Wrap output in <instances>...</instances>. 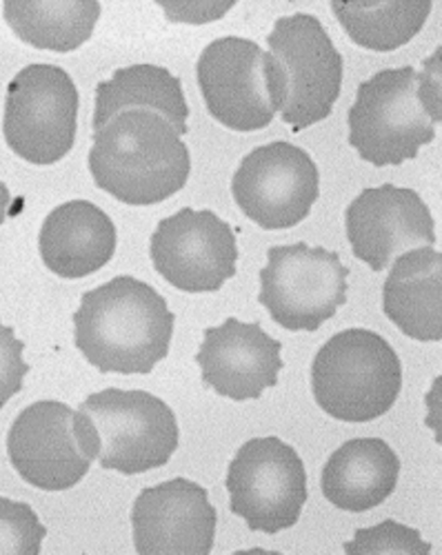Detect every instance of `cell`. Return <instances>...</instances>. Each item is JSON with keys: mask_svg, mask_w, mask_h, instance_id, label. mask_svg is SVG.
Returning <instances> with one entry per match:
<instances>
[{"mask_svg": "<svg viewBox=\"0 0 442 555\" xmlns=\"http://www.w3.org/2000/svg\"><path fill=\"white\" fill-rule=\"evenodd\" d=\"M25 345L16 338L14 330L0 320V409H3L25 385L29 366L23 358Z\"/></svg>", "mask_w": 442, "mask_h": 555, "instance_id": "obj_25", "label": "cell"}, {"mask_svg": "<svg viewBox=\"0 0 442 555\" xmlns=\"http://www.w3.org/2000/svg\"><path fill=\"white\" fill-rule=\"evenodd\" d=\"M87 163L103 192L134 207L179 194L192 171L183 135L162 116L143 109L122 112L96 129Z\"/></svg>", "mask_w": 442, "mask_h": 555, "instance_id": "obj_2", "label": "cell"}, {"mask_svg": "<svg viewBox=\"0 0 442 555\" xmlns=\"http://www.w3.org/2000/svg\"><path fill=\"white\" fill-rule=\"evenodd\" d=\"M232 196L258 227L291 229L316 205L321 173L304 150L276 141L243 158L232 178Z\"/></svg>", "mask_w": 442, "mask_h": 555, "instance_id": "obj_12", "label": "cell"}, {"mask_svg": "<svg viewBox=\"0 0 442 555\" xmlns=\"http://www.w3.org/2000/svg\"><path fill=\"white\" fill-rule=\"evenodd\" d=\"M116 241V227L101 207L72 201L42 222L38 249L50 271L76 281L103 269L114 258Z\"/></svg>", "mask_w": 442, "mask_h": 555, "instance_id": "obj_17", "label": "cell"}, {"mask_svg": "<svg viewBox=\"0 0 442 555\" xmlns=\"http://www.w3.org/2000/svg\"><path fill=\"white\" fill-rule=\"evenodd\" d=\"M173 322L154 287L118 275L82 296L74 313V343L103 374L145 376L167 358Z\"/></svg>", "mask_w": 442, "mask_h": 555, "instance_id": "obj_1", "label": "cell"}, {"mask_svg": "<svg viewBox=\"0 0 442 555\" xmlns=\"http://www.w3.org/2000/svg\"><path fill=\"white\" fill-rule=\"evenodd\" d=\"M318 406L342 423H372L401 396L403 364L393 347L369 330L329 338L312 364Z\"/></svg>", "mask_w": 442, "mask_h": 555, "instance_id": "obj_3", "label": "cell"}, {"mask_svg": "<svg viewBox=\"0 0 442 555\" xmlns=\"http://www.w3.org/2000/svg\"><path fill=\"white\" fill-rule=\"evenodd\" d=\"M165 16L171 23H185V25H207L223 18L234 5L232 3H216V0H181V3H158Z\"/></svg>", "mask_w": 442, "mask_h": 555, "instance_id": "obj_27", "label": "cell"}, {"mask_svg": "<svg viewBox=\"0 0 442 555\" xmlns=\"http://www.w3.org/2000/svg\"><path fill=\"white\" fill-rule=\"evenodd\" d=\"M268 42L283 72L281 118L294 131L329 118L340 96L344 65L323 23L312 14L283 16Z\"/></svg>", "mask_w": 442, "mask_h": 555, "instance_id": "obj_10", "label": "cell"}, {"mask_svg": "<svg viewBox=\"0 0 442 555\" xmlns=\"http://www.w3.org/2000/svg\"><path fill=\"white\" fill-rule=\"evenodd\" d=\"M382 289L387 318L418 343L442 340V254L418 247L389 264Z\"/></svg>", "mask_w": 442, "mask_h": 555, "instance_id": "obj_18", "label": "cell"}, {"mask_svg": "<svg viewBox=\"0 0 442 555\" xmlns=\"http://www.w3.org/2000/svg\"><path fill=\"white\" fill-rule=\"evenodd\" d=\"M78 409L99 431L103 469L139 476L167 465L179 449L181 431L171 406L147 391L105 389Z\"/></svg>", "mask_w": 442, "mask_h": 555, "instance_id": "obj_7", "label": "cell"}, {"mask_svg": "<svg viewBox=\"0 0 442 555\" xmlns=\"http://www.w3.org/2000/svg\"><path fill=\"white\" fill-rule=\"evenodd\" d=\"M216 522L207 491L187 478L141 491L131 508V529L141 555H209Z\"/></svg>", "mask_w": 442, "mask_h": 555, "instance_id": "obj_15", "label": "cell"}, {"mask_svg": "<svg viewBox=\"0 0 442 555\" xmlns=\"http://www.w3.org/2000/svg\"><path fill=\"white\" fill-rule=\"evenodd\" d=\"M78 89L56 65H29L8 87L5 141L31 165L63 160L76 141Z\"/></svg>", "mask_w": 442, "mask_h": 555, "instance_id": "obj_9", "label": "cell"}, {"mask_svg": "<svg viewBox=\"0 0 442 555\" xmlns=\"http://www.w3.org/2000/svg\"><path fill=\"white\" fill-rule=\"evenodd\" d=\"M48 529L25 502L0 498V555H38Z\"/></svg>", "mask_w": 442, "mask_h": 555, "instance_id": "obj_23", "label": "cell"}, {"mask_svg": "<svg viewBox=\"0 0 442 555\" xmlns=\"http://www.w3.org/2000/svg\"><path fill=\"white\" fill-rule=\"evenodd\" d=\"M230 508L251 531L291 529L307 502V472L298 451L281 438L245 442L227 469Z\"/></svg>", "mask_w": 442, "mask_h": 555, "instance_id": "obj_11", "label": "cell"}, {"mask_svg": "<svg viewBox=\"0 0 442 555\" xmlns=\"http://www.w3.org/2000/svg\"><path fill=\"white\" fill-rule=\"evenodd\" d=\"M283 345L264 334L258 322L227 318L209 327L196 353L203 383L218 396L243 402L276 387L283 372Z\"/></svg>", "mask_w": 442, "mask_h": 555, "instance_id": "obj_16", "label": "cell"}, {"mask_svg": "<svg viewBox=\"0 0 442 555\" xmlns=\"http://www.w3.org/2000/svg\"><path fill=\"white\" fill-rule=\"evenodd\" d=\"M99 453L101 438L90 415L56 400L23 409L8 436L12 467L27 485L42 491L76 487Z\"/></svg>", "mask_w": 442, "mask_h": 555, "instance_id": "obj_5", "label": "cell"}, {"mask_svg": "<svg viewBox=\"0 0 442 555\" xmlns=\"http://www.w3.org/2000/svg\"><path fill=\"white\" fill-rule=\"evenodd\" d=\"M3 14L12 31L36 50L67 54L92 38L101 18V3L90 0H8Z\"/></svg>", "mask_w": 442, "mask_h": 555, "instance_id": "obj_21", "label": "cell"}, {"mask_svg": "<svg viewBox=\"0 0 442 555\" xmlns=\"http://www.w3.org/2000/svg\"><path fill=\"white\" fill-rule=\"evenodd\" d=\"M353 256L374 271L387 269L398 256L433 247L435 227L425 201L407 188L380 184L351 201L344 214Z\"/></svg>", "mask_w": 442, "mask_h": 555, "instance_id": "obj_14", "label": "cell"}, {"mask_svg": "<svg viewBox=\"0 0 442 555\" xmlns=\"http://www.w3.org/2000/svg\"><path fill=\"white\" fill-rule=\"evenodd\" d=\"M349 269L336 251L304 243L272 247L260 271V305L289 332H316L347 302Z\"/></svg>", "mask_w": 442, "mask_h": 555, "instance_id": "obj_8", "label": "cell"}, {"mask_svg": "<svg viewBox=\"0 0 442 555\" xmlns=\"http://www.w3.org/2000/svg\"><path fill=\"white\" fill-rule=\"evenodd\" d=\"M347 555H374V553H405V555H429L431 544L403 522L385 520L369 529H359L349 542H344Z\"/></svg>", "mask_w": 442, "mask_h": 555, "instance_id": "obj_24", "label": "cell"}, {"mask_svg": "<svg viewBox=\"0 0 442 555\" xmlns=\"http://www.w3.org/2000/svg\"><path fill=\"white\" fill-rule=\"evenodd\" d=\"M398 476L401 457L385 440L356 438L332 453L321 476V489L340 512L363 514L395 491Z\"/></svg>", "mask_w": 442, "mask_h": 555, "instance_id": "obj_19", "label": "cell"}, {"mask_svg": "<svg viewBox=\"0 0 442 555\" xmlns=\"http://www.w3.org/2000/svg\"><path fill=\"white\" fill-rule=\"evenodd\" d=\"M427 406H429L427 425L435 431V438L440 442V378H435L433 389L427 393Z\"/></svg>", "mask_w": 442, "mask_h": 555, "instance_id": "obj_28", "label": "cell"}, {"mask_svg": "<svg viewBox=\"0 0 442 555\" xmlns=\"http://www.w3.org/2000/svg\"><path fill=\"white\" fill-rule=\"evenodd\" d=\"M435 135L416 96V69H382L365 80L349 109V143L376 167L403 165Z\"/></svg>", "mask_w": 442, "mask_h": 555, "instance_id": "obj_6", "label": "cell"}, {"mask_svg": "<svg viewBox=\"0 0 442 555\" xmlns=\"http://www.w3.org/2000/svg\"><path fill=\"white\" fill-rule=\"evenodd\" d=\"M150 251L165 281L187 294L218 292L236 275L238 245L234 231L209 209L185 207L160 220Z\"/></svg>", "mask_w": 442, "mask_h": 555, "instance_id": "obj_13", "label": "cell"}, {"mask_svg": "<svg viewBox=\"0 0 442 555\" xmlns=\"http://www.w3.org/2000/svg\"><path fill=\"white\" fill-rule=\"evenodd\" d=\"M347 36L372 52H393L407 44L427 23L431 3H332Z\"/></svg>", "mask_w": 442, "mask_h": 555, "instance_id": "obj_22", "label": "cell"}, {"mask_svg": "<svg viewBox=\"0 0 442 555\" xmlns=\"http://www.w3.org/2000/svg\"><path fill=\"white\" fill-rule=\"evenodd\" d=\"M196 78L211 118L227 129H264L283 109L281 65L253 40L225 36L209 42L198 59Z\"/></svg>", "mask_w": 442, "mask_h": 555, "instance_id": "obj_4", "label": "cell"}, {"mask_svg": "<svg viewBox=\"0 0 442 555\" xmlns=\"http://www.w3.org/2000/svg\"><path fill=\"white\" fill-rule=\"evenodd\" d=\"M143 109L162 116L181 135L187 131L190 107L181 80L158 65H131L114 72L96 87L94 129L122 112Z\"/></svg>", "mask_w": 442, "mask_h": 555, "instance_id": "obj_20", "label": "cell"}, {"mask_svg": "<svg viewBox=\"0 0 442 555\" xmlns=\"http://www.w3.org/2000/svg\"><path fill=\"white\" fill-rule=\"evenodd\" d=\"M10 207H12V194H10V190H8V184L0 182V224H3V222L8 220Z\"/></svg>", "mask_w": 442, "mask_h": 555, "instance_id": "obj_29", "label": "cell"}, {"mask_svg": "<svg viewBox=\"0 0 442 555\" xmlns=\"http://www.w3.org/2000/svg\"><path fill=\"white\" fill-rule=\"evenodd\" d=\"M416 96L433 125L442 120V50L438 48L425 63L422 72L416 74Z\"/></svg>", "mask_w": 442, "mask_h": 555, "instance_id": "obj_26", "label": "cell"}]
</instances>
